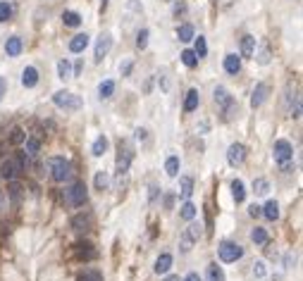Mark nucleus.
Returning a JSON list of instances; mask_svg holds the SVG:
<instances>
[{"mask_svg": "<svg viewBox=\"0 0 303 281\" xmlns=\"http://www.w3.org/2000/svg\"><path fill=\"white\" fill-rule=\"evenodd\" d=\"M48 167H50L53 181H57V184H65V181L72 179V164H69L65 158H60V155L50 158V160H48Z\"/></svg>", "mask_w": 303, "mask_h": 281, "instance_id": "obj_1", "label": "nucleus"}, {"mask_svg": "<svg viewBox=\"0 0 303 281\" xmlns=\"http://www.w3.org/2000/svg\"><path fill=\"white\" fill-rule=\"evenodd\" d=\"M251 241L258 243V245H265V243H267V231H265L262 227H256L253 231H251Z\"/></svg>", "mask_w": 303, "mask_h": 281, "instance_id": "obj_29", "label": "nucleus"}, {"mask_svg": "<svg viewBox=\"0 0 303 281\" xmlns=\"http://www.w3.org/2000/svg\"><path fill=\"white\" fill-rule=\"evenodd\" d=\"M10 191H12V198L17 201V198H19V191H22V186H19V184H12V188H10Z\"/></svg>", "mask_w": 303, "mask_h": 281, "instance_id": "obj_49", "label": "nucleus"}, {"mask_svg": "<svg viewBox=\"0 0 303 281\" xmlns=\"http://www.w3.org/2000/svg\"><path fill=\"white\" fill-rule=\"evenodd\" d=\"M179 167H181V162L177 155H170V158H167V162H165L167 176H179Z\"/></svg>", "mask_w": 303, "mask_h": 281, "instance_id": "obj_21", "label": "nucleus"}, {"mask_svg": "<svg viewBox=\"0 0 303 281\" xmlns=\"http://www.w3.org/2000/svg\"><path fill=\"white\" fill-rule=\"evenodd\" d=\"M57 77H60L62 81L72 79V65H69V60H67V57L57 62Z\"/></svg>", "mask_w": 303, "mask_h": 281, "instance_id": "obj_25", "label": "nucleus"}, {"mask_svg": "<svg viewBox=\"0 0 303 281\" xmlns=\"http://www.w3.org/2000/svg\"><path fill=\"white\" fill-rule=\"evenodd\" d=\"M248 214H251V217H260V207H258V205H251V207H248Z\"/></svg>", "mask_w": 303, "mask_h": 281, "instance_id": "obj_46", "label": "nucleus"}, {"mask_svg": "<svg viewBox=\"0 0 303 281\" xmlns=\"http://www.w3.org/2000/svg\"><path fill=\"white\" fill-rule=\"evenodd\" d=\"M93 186H96V191H100V193H103V191H108V186H110V174H108V172H103V169L96 172V176H93Z\"/></svg>", "mask_w": 303, "mask_h": 281, "instance_id": "obj_18", "label": "nucleus"}, {"mask_svg": "<svg viewBox=\"0 0 303 281\" xmlns=\"http://www.w3.org/2000/svg\"><path fill=\"white\" fill-rule=\"evenodd\" d=\"M272 155H275V162H289L291 158H294V148H291L289 141H284V138H279L275 143V148H272Z\"/></svg>", "mask_w": 303, "mask_h": 281, "instance_id": "obj_6", "label": "nucleus"}, {"mask_svg": "<svg viewBox=\"0 0 303 281\" xmlns=\"http://www.w3.org/2000/svg\"><path fill=\"white\" fill-rule=\"evenodd\" d=\"M179 193H181V198H191V193H193V179L191 176H181L179 179Z\"/></svg>", "mask_w": 303, "mask_h": 281, "instance_id": "obj_23", "label": "nucleus"}, {"mask_svg": "<svg viewBox=\"0 0 303 281\" xmlns=\"http://www.w3.org/2000/svg\"><path fill=\"white\" fill-rule=\"evenodd\" d=\"M215 103H217V105L222 107V110H224V107L229 105V103H232V95H229V91H227V88H224V86H217V88H215Z\"/></svg>", "mask_w": 303, "mask_h": 281, "instance_id": "obj_17", "label": "nucleus"}, {"mask_svg": "<svg viewBox=\"0 0 303 281\" xmlns=\"http://www.w3.org/2000/svg\"><path fill=\"white\" fill-rule=\"evenodd\" d=\"M291 260H294V255H287V257H284V267H291Z\"/></svg>", "mask_w": 303, "mask_h": 281, "instance_id": "obj_52", "label": "nucleus"}, {"mask_svg": "<svg viewBox=\"0 0 303 281\" xmlns=\"http://www.w3.org/2000/svg\"><path fill=\"white\" fill-rule=\"evenodd\" d=\"M208 281H224V272L217 265H210L208 267Z\"/></svg>", "mask_w": 303, "mask_h": 281, "instance_id": "obj_32", "label": "nucleus"}, {"mask_svg": "<svg viewBox=\"0 0 303 281\" xmlns=\"http://www.w3.org/2000/svg\"><path fill=\"white\" fill-rule=\"evenodd\" d=\"M224 72H227V74H239V72H241V57H239V55H227V57H224Z\"/></svg>", "mask_w": 303, "mask_h": 281, "instance_id": "obj_12", "label": "nucleus"}, {"mask_svg": "<svg viewBox=\"0 0 303 281\" xmlns=\"http://www.w3.org/2000/svg\"><path fill=\"white\" fill-rule=\"evenodd\" d=\"M12 17V5L10 2H0V22H7Z\"/></svg>", "mask_w": 303, "mask_h": 281, "instance_id": "obj_38", "label": "nucleus"}, {"mask_svg": "<svg viewBox=\"0 0 303 281\" xmlns=\"http://www.w3.org/2000/svg\"><path fill=\"white\" fill-rule=\"evenodd\" d=\"M79 281H103V279H100V274H98V272H86Z\"/></svg>", "mask_w": 303, "mask_h": 281, "instance_id": "obj_44", "label": "nucleus"}, {"mask_svg": "<svg viewBox=\"0 0 303 281\" xmlns=\"http://www.w3.org/2000/svg\"><path fill=\"white\" fill-rule=\"evenodd\" d=\"M22 48H24V43H22L19 36H10L7 43H5V53L10 55V57H17V55L22 53Z\"/></svg>", "mask_w": 303, "mask_h": 281, "instance_id": "obj_11", "label": "nucleus"}, {"mask_svg": "<svg viewBox=\"0 0 303 281\" xmlns=\"http://www.w3.org/2000/svg\"><path fill=\"white\" fill-rule=\"evenodd\" d=\"M110 48H112V36L110 34H103L96 43V62H100L105 55L110 53Z\"/></svg>", "mask_w": 303, "mask_h": 281, "instance_id": "obj_9", "label": "nucleus"}, {"mask_svg": "<svg viewBox=\"0 0 303 281\" xmlns=\"http://www.w3.org/2000/svg\"><path fill=\"white\" fill-rule=\"evenodd\" d=\"M265 274H267V269H265V262H256V265H253V277H256V279H262Z\"/></svg>", "mask_w": 303, "mask_h": 281, "instance_id": "obj_40", "label": "nucleus"}, {"mask_svg": "<svg viewBox=\"0 0 303 281\" xmlns=\"http://www.w3.org/2000/svg\"><path fill=\"white\" fill-rule=\"evenodd\" d=\"M222 112H224V121H232V120L236 117V112H239V103H236L234 98H232V103H229V105L224 107Z\"/></svg>", "mask_w": 303, "mask_h": 281, "instance_id": "obj_33", "label": "nucleus"}, {"mask_svg": "<svg viewBox=\"0 0 303 281\" xmlns=\"http://www.w3.org/2000/svg\"><path fill=\"white\" fill-rule=\"evenodd\" d=\"M62 22H65V27H79L82 24V17L77 12H65L62 14Z\"/></svg>", "mask_w": 303, "mask_h": 281, "instance_id": "obj_35", "label": "nucleus"}, {"mask_svg": "<svg viewBox=\"0 0 303 281\" xmlns=\"http://www.w3.org/2000/svg\"><path fill=\"white\" fill-rule=\"evenodd\" d=\"M86 45H88V36H86V34H77L74 39L69 40V50H72V53H84Z\"/></svg>", "mask_w": 303, "mask_h": 281, "instance_id": "obj_15", "label": "nucleus"}, {"mask_svg": "<svg viewBox=\"0 0 303 281\" xmlns=\"http://www.w3.org/2000/svg\"><path fill=\"white\" fill-rule=\"evenodd\" d=\"M217 253H220L222 262H236V260H241V257H244V248H241L239 243L224 241V243H220Z\"/></svg>", "mask_w": 303, "mask_h": 281, "instance_id": "obj_4", "label": "nucleus"}, {"mask_svg": "<svg viewBox=\"0 0 303 281\" xmlns=\"http://www.w3.org/2000/svg\"><path fill=\"white\" fill-rule=\"evenodd\" d=\"M258 62H260V65H267V62H270V48H267V45H262L260 55H258Z\"/></svg>", "mask_w": 303, "mask_h": 281, "instance_id": "obj_43", "label": "nucleus"}, {"mask_svg": "<svg viewBox=\"0 0 303 281\" xmlns=\"http://www.w3.org/2000/svg\"><path fill=\"white\" fill-rule=\"evenodd\" d=\"M105 150H108V138H105V136H98L96 141H93V146H91V153H93L96 158H103Z\"/></svg>", "mask_w": 303, "mask_h": 281, "instance_id": "obj_24", "label": "nucleus"}, {"mask_svg": "<svg viewBox=\"0 0 303 281\" xmlns=\"http://www.w3.org/2000/svg\"><path fill=\"white\" fill-rule=\"evenodd\" d=\"M177 39H179L181 43H189V40H193V27H191V24H181V27L177 29Z\"/></svg>", "mask_w": 303, "mask_h": 281, "instance_id": "obj_27", "label": "nucleus"}, {"mask_svg": "<svg viewBox=\"0 0 303 281\" xmlns=\"http://www.w3.org/2000/svg\"><path fill=\"white\" fill-rule=\"evenodd\" d=\"M100 7H103V10H105V7H108V0H103V2H100Z\"/></svg>", "mask_w": 303, "mask_h": 281, "instance_id": "obj_56", "label": "nucleus"}, {"mask_svg": "<svg viewBox=\"0 0 303 281\" xmlns=\"http://www.w3.org/2000/svg\"><path fill=\"white\" fill-rule=\"evenodd\" d=\"M53 103H55L60 110H79L82 107V95L72 93V91H57L53 95Z\"/></svg>", "mask_w": 303, "mask_h": 281, "instance_id": "obj_3", "label": "nucleus"}, {"mask_svg": "<svg viewBox=\"0 0 303 281\" xmlns=\"http://www.w3.org/2000/svg\"><path fill=\"white\" fill-rule=\"evenodd\" d=\"M22 169H24V160L22 158H7V160L0 162V176L7 179V181H12Z\"/></svg>", "mask_w": 303, "mask_h": 281, "instance_id": "obj_5", "label": "nucleus"}, {"mask_svg": "<svg viewBox=\"0 0 303 281\" xmlns=\"http://www.w3.org/2000/svg\"><path fill=\"white\" fill-rule=\"evenodd\" d=\"M260 212L265 214V219L275 222V219H279V205H277V201H267L265 207H260Z\"/></svg>", "mask_w": 303, "mask_h": 281, "instance_id": "obj_16", "label": "nucleus"}, {"mask_svg": "<svg viewBox=\"0 0 303 281\" xmlns=\"http://www.w3.org/2000/svg\"><path fill=\"white\" fill-rule=\"evenodd\" d=\"M24 141H27V134H24L22 129H14L12 131V143L14 146H19V143H24Z\"/></svg>", "mask_w": 303, "mask_h": 281, "instance_id": "obj_41", "label": "nucleus"}, {"mask_svg": "<svg viewBox=\"0 0 303 281\" xmlns=\"http://www.w3.org/2000/svg\"><path fill=\"white\" fill-rule=\"evenodd\" d=\"M181 217H184V219H186V222H191V219H196V205H193V202H184V205H181Z\"/></svg>", "mask_w": 303, "mask_h": 281, "instance_id": "obj_31", "label": "nucleus"}, {"mask_svg": "<svg viewBox=\"0 0 303 281\" xmlns=\"http://www.w3.org/2000/svg\"><path fill=\"white\" fill-rule=\"evenodd\" d=\"M170 267H172V255L170 253H163L158 260H155V274H167L170 272Z\"/></svg>", "mask_w": 303, "mask_h": 281, "instance_id": "obj_14", "label": "nucleus"}, {"mask_svg": "<svg viewBox=\"0 0 303 281\" xmlns=\"http://www.w3.org/2000/svg\"><path fill=\"white\" fill-rule=\"evenodd\" d=\"M91 222H93V217H91V214L86 212V214H77V217H74V219H72V229H74V231H86V229L91 227Z\"/></svg>", "mask_w": 303, "mask_h": 281, "instance_id": "obj_13", "label": "nucleus"}, {"mask_svg": "<svg viewBox=\"0 0 303 281\" xmlns=\"http://www.w3.org/2000/svg\"><path fill=\"white\" fill-rule=\"evenodd\" d=\"M184 281H201V277H198L196 272H191V274H186V277H184Z\"/></svg>", "mask_w": 303, "mask_h": 281, "instance_id": "obj_50", "label": "nucleus"}, {"mask_svg": "<svg viewBox=\"0 0 303 281\" xmlns=\"http://www.w3.org/2000/svg\"><path fill=\"white\" fill-rule=\"evenodd\" d=\"M112 93H115V81L112 79H105L98 86V95H100V98H110Z\"/></svg>", "mask_w": 303, "mask_h": 281, "instance_id": "obj_28", "label": "nucleus"}, {"mask_svg": "<svg viewBox=\"0 0 303 281\" xmlns=\"http://www.w3.org/2000/svg\"><path fill=\"white\" fill-rule=\"evenodd\" d=\"M181 62H184L189 69H193L196 65H198V57H196L193 50H184V53H181Z\"/></svg>", "mask_w": 303, "mask_h": 281, "instance_id": "obj_34", "label": "nucleus"}, {"mask_svg": "<svg viewBox=\"0 0 303 281\" xmlns=\"http://www.w3.org/2000/svg\"><path fill=\"white\" fill-rule=\"evenodd\" d=\"M2 205H5V196H2V191H0V210H2Z\"/></svg>", "mask_w": 303, "mask_h": 281, "instance_id": "obj_54", "label": "nucleus"}, {"mask_svg": "<svg viewBox=\"0 0 303 281\" xmlns=\"http://www.w3.org/2000/svg\"><path fill=\"white\" fill-rule=\"evenodd\" d=\"M82 69H84V60H77V65H74V74H72V77H79V74H82Z\"/></svg>", "mask_w": 303, "mask_h": 281, "instance_id": "obj_47", "label": "nucleus"}, {"mask_svg": "<svg viewBox=\"0 0 303 281\" xmlns=\"http://www.w3.org/2000/svg\"><path fill=\"white\" fill-rule=\"evenodd\" d=\"M253 191H256V196H265V193L270 191V184H267V179H262V176L253 179Z\"/></svg>", "mask_w": 303, "mask_h": 281, "instance_id": "obj_30", "label": "nucleus"}, {"mask_svg": "<svg viewBox=\"0 0 303 281\" xmlns=\"http://www.w3.org/2000/svg\"><path fill=\"white\" fill-rule=\"evenodd\" d=\"M86 198H88V193H86V184H84V181H74V184L65 191V202H67V205H72V207H79V205H84V202H86Z\"/></svg>", "mask_w": 303, "mask_h": 281, "instance_id": "obj_2", "label": "nucleus"}, {"mask_svg": "<svg viewBox=\"0 0 303 281\" xmlns=\"http://www.w3.org/2000/svg\"><path fill=\"white\" fill-rule=\"evenodd\" d=\"M5 91H7V81H5V77H0V100H2Z\"/></svg>", "mask_w": 303, "mask_h": 281, "instance_id": "obj_48", "label": "nucleus"}, {"mask_svg": "<svg viewBox=\"0 0 303 281\" xmlns=\"http://www.w3.org/2000/svg\"><path fill=\"white\" fill-rule=\"evenodd\" d=\"M191 245H193V241L189 239V236H186V234H184V236H181V243H179L181 253H189V250H191Z\"/></svg>", "mask_w": 303, "mask_h": 281, "instance_id": "obj_42", "label": "nucleus"}, {"mask_svg": "<svg viewBox=\"0 0 303 281\" xmlns=\"http://www.w3.org/2000/svg\"><path fill=\"white\" fill-rule=\"evenodd\" d=\"M232 196H234L236 202L246 201V188H244V181H241V179H234V181H232Z\"/></svg>", "mask_w": 303, "mask_h": 281, "instance_id": "obj_22", "label": "nucleus"}, {"mask_svg": "<svg viewBox=\"0 0 303 281\" xmlns=\"http://www.w3.org/2000/svg\"><path fill=\"white\" fill-rule=\"evenodd\" d=\"M39 148H41V141H39V138H29L27 141V153L31 155V158L39 153Z\"/></svg>", "mask_w": 303, "mask_h": 281, "instance_id": "obj_39", "label": "nucleus"}, {"mask_svg": "<svg viewBox=\"0 0 303 281\" xmlns=\"http://www.w3.org/2000/svg\"><path fill=\"white\" fill-rule=\"evenodd\" d=\"M134 138H136V141H146V138H148V131H146V129H136V131H134Z\"/></svg>", "mask_w": 303, "mask_h": 281, "instance_id": "obj_45", "label": "nucleus"}, {"mask_svg": "<svg viewBox=\"0 0 303 281\" xmlns=\"http://www.w3.org/2000/svg\"><path fill=\"white\" fill-rule=\"evenodd\" d=\"M267 95H270V86L267 83H258L253 88V95H251V107H260L267 100Z\"/></svg>", "mask_w": 303, "mask_h": 281, "instance_id": "obj_8", "label": "nucleus"}, {"mask_svg": "<svg viewBox=\"0 0 303 281\" xmlns=\"http://www.w3.org/2000/svg\"><path fill=\"white\" fill-rule=\"evenodd\" d=\"M244 160H246V148L241 143H232L229 150H227V162L232 167H239V164H244Z\"/></svg>", "mask_w": 303, "mask_h": 281, "instance_id": "obj_7", "label": "nucleus"}, {"mask_svg": "<svg viewBox=\"0 0 303 281\" xmlns=\"http://www.w3.org/2000/svg\"><path fill=\"white\" fill-rule=\"evenodd\" d=\"M172 202H174V196H172V193H167L165 196V207H172Z\"/></svg>", "mask_w": 303, "mask_h": 281, "instance_id": "obj_51", "label": "nucleus"}, {"mask_svg": "<svg viewBox=\"0 0 303 281\" xmlns=\"http://www.w3.org/2000/svg\"><path fill=\"white\" fill-rule=\"evenodd\" d=\"M155 196H158V186H151V201H155Z\"/></svg>", "mask_w": 303, "mask_h": 281, "instance_id": "obj_53", "label": "nucleus"}, {"mask_svg": "<svg viewBox=\"0 0 303 281\" xmlns=\"http://www.w3.org/2000/svg\"><path fill=\"white\" fill-rule=\"evenodd\" d=\"M146 45H148V29H141L138 36H136V48L138 50H143Z\"/></svg>", "mask_w": 303, "mask_h": 281, "instance_id": "obj_37", "label": "nucleus"}, {"mask_svg": "<svg viewBox=\"0 0 303 281\" xmlns=\"http://www.w3.org/2000/svg\"><path fill=\"white\" fill-rule=\"evenodd\" d=\"M198 103H201L198 91H196V88H191V91L186 93V100H184V112H193V110L198 107Z\"/></svg>", "mask_w": 303, "mask_h": 281, "instance_id": "obj_20", "label": "nucleus"}, {"mask_svg": "<svg viewBox=\"0 0 303 281\" xmlns=\"http://www.w3.org/2000/svg\"><path fill=\"white\" fill-rule=\"evenodd\" d=\"M193 53H196V57H206L208 43H206V39H203V36H198V39H196V48H193Z\"/></svg>", "mask_w": 303, "mask_h": 281, "instance_id": "obj_36", "label": "nucleus"}, {"mask_svg": "<svg viewBox=\"0 0 303 281\" xmlns=\"http://www.w3.org/2000/svg\"><path fill=\"white\" fill-rule=\"evenodd\" d=\"M165 281H179V277H174V274H172V277H167Z\"/></svg>", "mask_w": 303, "mask_h": 281, "instance_id": "obj_55", "label": "nucleus"}, {"mask_svg": "<svg viewBox=\"0 0 303 281\" xmlns=\"http://www.w3.org/2000/svg\"><path fill=\"white\" fill-rule=\"evenodd\" d=\"M36 83H39V69L24 67V72H22V86H24V88H34Z\"/></svg>", "mask_w": 303, "mask_h": 281, "instance_id": "obj_10", "label": "nucleus"}, {"mask_svg": "<svg viewBox=\"0 0 303 281\" xmlns=\"http://www.w3.org/2000/svg\"><path fill=\"white\" fill-rule=\"evenodd\" d=\"M184 234H186V236H189V239L196 243L198 239H201V236H203V227H201L198 222H193V219H191V224L186 227V231H184Z\"/></svg>", "mask_w": 303, "mask_h": 281, "instance_id": "obj_26", "label": "nucleus"}, {"mask_svg": "<svg viewBox=\"0 0 303 281\" xmlns=\"http://www.w3.org/2000/svg\"><path fill=\"white\" fill-rule=\"evenodd\" d=\"M241 55L244 57H253L256 55V39L253 36H244L241 39Z\"/></svg>", "mask_w": 303, "mask_h": 281, "instance_id": "obj_19", "label": "nucleus"}]
</instances>
